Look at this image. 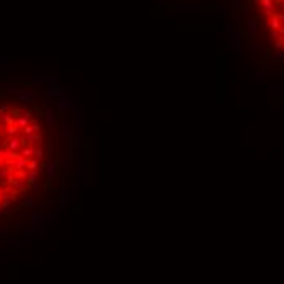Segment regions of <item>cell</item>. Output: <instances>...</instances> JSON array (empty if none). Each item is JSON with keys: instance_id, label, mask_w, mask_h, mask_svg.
Listing matches in <instances>:
<instances>
[{"instance_id": "6da1fadb", "label": "cell", "mask_w": 284, "mask_h": 284, "mask_svg": "<svg viewBox=\"0 0 284 284\" xmlns=\"http://www.w3.org/2000/svg\"><path fill=\"white\" fill-rule=\"evenodd\" d=\"M7 93L8 95H15L17 98H20L21 101H25L28 105H33V100H34V92L33 90H21V88H17L13 85H7Z\"/></svg>"}, {"instance_id": "7a4b0ae2", "label": "cell", "mask_w": 284, "mask_h": 284, "mask_svg": "<svg viewBox=\"0 0 284 284\" xmlns=\"http://www.w3.org/2000/svg\"><path fill=\"white\" fill-rule=\"evenodd\" d=\"M85 129V118H83V111L74 110V136H82Z\"/></svg>"}, {"instance_id": "3957f363", "label": "cell", "mask_w": 284, "mask_h": 284, "mask_svg": "<svg viewBox=\"0 0 284 284\" xmlns=\"http://www.w3.org/2000/svg\"><path fill=\"white\" fill-rule=\"evenodd\" d=\"M69 204H70V201H69V189L61 188L59 189V199H57V207H59V212H61V211H64Z\"/></svg>"}, {"instance_id": "277c9868", "label": "cell", "mask_w": 284, "mask_h": 284, "mask_svg": "<svg viewBox=\"0 0 284 284\" xmlns=\"http://www.w3.org/2000/svg\"><path fill=\"white\" fill-rule=\"evenodd\" d=\"M42 168L46 170V175H47L49 178H52L54 175L57 173V162H56V160L52 158V155H51V157L46 160L44 163H42Z\"/></svg>"}, {"instance_id": "5b68a950", "label": "cell", "mask_w": 284, "mask_h": 284, "mask_svg": "<svg viewBox=\"0 0 284 284\" xmlns=\"http://www.w3.org/2000/svg\"><path fill=\"white\" fill-rule=\"evenodd\" d=\"M31 116H33V113L31 111H25V113H21L18 118L15 119V126L18 127V129H23V127H26L28 124H30V121H31Z\"/></svg>"}, {"instance_id": "8992f818", "label": "cell", "mask_w": 284, "mask_h": 284, "mask_svg": "<svg viewBox=\"0 0 284 284\" xmlns=\"http://www.w3.org/2000/svg\"><path fill=\"white\" fill-rule=\"evenodd\" d=\"M3 145H5V149H8V150H13V152H18V149L21 147V141H20V136H15V137H8L5 142H3Z\"/></svg>"}, {"instance_id": "52a82bcc", "label": "cell", "mask_w": 284, "mask_h": 284, "mask_svg": "<svg viewBox=\"0 0 284 284\" xmlns=\"http://www.w3.org/2000/svg\"><path fill=\"white\" fill-rule=\"evenodd\" d=\"M230 44H232V47L235 49V52H237V54L242 52V34H240L238 31H235L234 34H232Z\"/></svg>"}, {"instance_id": "ba28073f", "label": "cell", "mask_w": 284, "mask_h": 284, "mask_svg": "<svg viewBox=\"0 0 284 284\" xmlns=\"http://www.w3.org/2000/svg\"><path fill=\"white\" fill-rule=\"evenodd\" d=\"M258 3H261V7H263V12L266 17H271L274 15V0H258Z\"/></svg>"}, {"instance_id": "9c48e42d", "label": "cell", "mask_w": 284, "mask_h": 284, "mask_svg": "<svg viewBox=\"0 0 284 284\" xmlns=\"http://www.w3.org/2000/svg\"><path fill=\"white\" fill-rule=\"evenodd\" d=\"M85 172V165H83V162H74V175H75V188L78 186V183H80V175H82Z\"/></svg>"}, {"instance_id": "30bf717a", "label": "cell", "mask_w": 284, "mask_h": 284, "mask_svg": "<svg viewBox=\"0 0 284 284\" xmlns=\"http://www.w3.org/2000/svg\"><path fill=\"white\" fill-rule=\"evenodd\" d=\"M42 114H44V119H46V122H47V126H49V127H52V126L56 124V119H57V118H56L54 110H52V108H46Z\"/></svg>"}, {"instance_id": "8fae6325", "label": "cell", "mask_w": 284, "mask_h": 284, "mask_svg": "<svg viewBox=\"0 0 284 284\" xmlns=\"http://www.w3.org/2000/svg\"><path fill=\"white\" fill-rule=\"evenodd\" d=\"M47 80L49 77L42 72H34V77H33V83L34 85H47Z\"/></svg>"}, {"instance_id": "7c38bea8", "label": "cell", "mask_w": 284, "mask_h": 284, "mask_svg": "<svg viewBox=\"0 0 284 284\" xmlns=\"http://www.w3.org/2000/svg\"><path fill=\"white\" fill-rule=\"evenodd\" d=\"M0 122H3L5 126H12V124H15V118L10 114V111L8 113H3L2 116H0Z\"/></svg>"}, {"instance_id": "4fadbf2b", "label": "cell", "mask_w": 284, "mask_h": 284, "mask_svg": "<svg viewBox=\"0 0 284 284\" xmlns=\"http://www.w3.org/2000/svg\"><path fill=\"white\" fill-rule=\"evenodd\" d=\"M38 167H39V160L34 158V157H31V158H28V163H26L25 168L28 172H34V170H38Z\"/></svg>"}, {"instance_id": "5bb4252c", "label": "cell", "mask_w": 284, "mask_h": 284, "mask_svg": "<svg viewBox=\"0 0 284 284\" xmlns=\"http://www.w3.org/2000/svg\"><path fill=\"white\" fill-rule=\"evenodd\" d=\"M39 181V173L38 172H28V180H26V183L28 185H33V183H38Z\"/></svg>"}, {"instance_id": "9a60e30c", "label": "cell", "mask_w": 284, "mask_h": 284, "mask_svg": "<svg viewBox=\"0 0 284 284\" xmlns=\"http://www.w3.org/2000/svg\"><path fill=\"white\" fill-rule=\"evenodd\" d=\"M20 154L23 155V157H26V158H31V157H34V147H31V145H26V147L21 149Z\"/></svg>"}, {"instance_id": "2e32d148", "label": "cell", "mask_w": 284, "mask_h": 284, "mask_svg": "<svg viewBox=\"0 0 284 284\" xmlns=\"http://www.w3.org/2000/svg\"><path fill=\"white\" fill-rule=\"evenodd\" d=\"M15 136H18V127L15 124L7 126V129H5V137H15Z\"/></svg>"}, {"instance_id": "e0dca14e", "label": "cell", "mask_w": 284, "mask_h": 284, "mask_svg": "<svg viewBox=\"0 0 284 284\" xmlns=\"http://www.w3.org/2000/svg\"><path fill=\"white\" fill-rule=\"evenodd\" d=\"M12 188L15 189L17 193H18V191H25V189L28 188V183H26V181H20V180H17L15 183L12 185Z\"/></svg>"}, {"instance_id": "ac0fdd59", "label": "cell", "mask_w": 284, "mask_h": 284, "mask_svg": "<svg viewBox=\"0 0 284 284\" xmlns=\"http://www.w3.org/2000/svg\"><path fill=\"white\" fill-rule=\"evenodd\" d=\"M54 219H56V214H52V212H47V214H42V216H41V222L44 224V225L51 224Z\"/></svg>"}, {"instance_id": "d6986e66", "label": "cell", "mask_w": 284, "mask_h": 284, "mask_svg": "<svg viewBox=\"0 0 284 284\" xmlns=\"http://www.w3.org/2000/svg\"><path fill=\"white\" fill-rule=\"evenodd\" d=\"M47 87H49V88H61L59 78H57V77H49V80H47Z\"/></svg>"}, {"instance_id": "ffe728a7", "label": "cell", "mask_w": 284, "mask_h": 284, "mask_svg": "<svg viewBox=\"0 0 284 284\" xmlns=\"http://www.w3.org/2000/svg\"><path fill=\"white\" fill-rule=\"evenodd\" d=\"M15 177H17V180H20V181H26L28 180V170H15Z\"/></svg>"}, {"instance_id": "44dd1931", "label": "cell", "mask_w": 284, "mask_h": 284, "mask_svg": "<svg viewBox=\"0 0 284 284\" xmlns=\"http://www.w3.org/2000/svg\"><path fill=\"white\" fill-rule=\"evenodd\" d=\"M23 207L25 209H31L33 207V196H26L23 199Z\"/></svg>"}, {"instance_id": "7402d4cb", "label": "cell", "mask_w": 284, "mask_h": 284, "mask_svg": "<svg viewBox=\"0 0 284 284\" xmlns=\"http://www.w3.org/2000/svg\"><path fill=\"white\" fill-rule=\"evenodd\" d=\"M42 155H44V150H42V147H41V145H38V147H34V158L41 160V158H42Z\"/></svg>"}, {"instance_id": "603a6c76", "label": "cell", "mask_w": 284, "mask_h": 284, "mask_svg": "<svg viewBox=\"0 0 284 284\" xmlns=\"http://www.w3.org/2000/svg\"><path fill=\"white\" fill-rule=\"evenodd\" d=\"M41 212H34L33 216H31V221H33V225H36V224H42L41 222Z\"/></svg>"}, {"instance_id": "cb8c5ba5", "label": "cell", "mask_w": 284, "mask_h": 284, "mask_svg": "<svg viewBox=\"0 0 284 284\" xmlns=\"http://www.w3.org/2000/svg\"><path fill=\"white\" fill-rule=\"evenodd\" d=\"M255 77H257V82H265L266 77H268V74H266V72H257Z\"/></svg>"}, {"instance_id": "d4e9b609", "label": "cell", "mask_w": 284, "mask_h": 284, "mask_svg": "<svg viewBox=\"0 0 284 284\" xmlns=\"http://www.w3.org/2000/svg\"><path fill=\"white\" fill-rule=\"evenodd\" d=\"M248 30H250V31H257V18L252 17V18L248 20Z\"/></svg>"}, {"instance_id": "484cf974", "label": "cell", "mask_w": 284, "mask_h": 284, "mask_svg": "<svg viewBox=\"0 0 284 284\" xmlns=\"http://www.w3.org/2000/svg\"><path fill=\"white\" fill-rule=\"evenodd\" d=\"M199 5H178V10H198Z\"/></svg>"}, {"instance_id": "4316f807", "label": "cell", "mask_w": 284, "mask_h": 284, "mask_svg": "<svg viewBox=\"0 0 284 284\" xmlns=\"http://www.w3.org/2000/svg\"><path fill=\"white\" fill-rule=\"evenodd\" d=\"M62 136H74V127L65 126V127H64V131H62Z\"/></svg>"}, {"instance_id": "83f0119b", "label": "cell", "mask_w": 284, "mask_h": 284, "mask_svg": "<svg viewBox=\"0 0 284 284\" xmlns=\"http://www.w3.org/2000/svg\"><path fill=\"white\" fill-rule=\"evenodd\" d=\"M21 243H23L21 240H10V242H7V247H18Z\"/></svg>"}, {"instance_id": "f1b7e54d", "label": "cell", "mask_w": 284, "mask_h": 284, "mask_svg": "<svg viewBox=\"0 0 284 284\" xmlns=\"http://www.w3.org/2000/svg\"><path fill=\"white\" fill-rule=\"evenodd\" d=\"M271 38H273V41H276V39L282 38V36L279 34V31H278V30H271Z\"/></svg>"}, {"instance_id": "f546056e", "label": "cell", "mask_w": 284, "mask_h": 284, "mask_svg": "<svg viewBox=\"0 0 284 284\" xmlns=\"http://www.w3.org/2000/svg\"><path fill=\"white\" fill-rule=\"evenodd\" d=\"M10 111V106H5V105H0V116L3 113H8Z\"/></svg>"}, {"instance_id": "4dcf8cb0", "label": "cell", "mask_w": 284, "mask_h": 284, "mask_svg": "<svg viewBox=\"0 0 284 284\" xmlns=\"http://www.w3.org/2000/svg\"><path fill=\"white\" fill-rule=\"evenodd\" d=\"M274 56L279 57V59H284V51L281 52V49H276V51H274Z\"/></svg>"}, {"instance_id": "1f68e13d", "label": "cell", "mask_w": 284, "mask_h": 284, "mask_svg": "<svg viewBox=\"0 0 284 284\" xmlns=\"http://www.w3.org/2000/svg\"><path fill=\"white\" fill-rule=\"evenodd\" d=\"M31 188H33V191H34V193H38V191H39V188H41V186H39V181H38V183H33V185H31Z\"/></svg>"}, {"instance_id": "d6a6232c", "label": "cell", "mask_w": 284, "mask_h": 284, "mask_svg": "<svg viewBox=\"0 0 284 284\" xmlns=\"http://www.w3.org/2000/svg\"><path fill=\"white\" fill-rule=\"evenodd\" d=\"M21 242H23V243H31V242H33V237H31V235H26L25 240H21Z\"/></svg>"}, {"instance_id": "836d02e7", "label": "cell", "mask_w": 284, "mask_h": 284, "mask_svg": "<svg viewBox=\"0 0 284 284\" xmlns=\"http://www.w3.org/2000/svg\"><path fill=\"white\" fill-rule=\"evenodd\" d=\"M7 238V230L3 229V230H0V240H5Z\"/></svg>"}, {"instance_id": "e575fe53", "label": "cell", "mask_w": 284, "mask_h": 284, "mask_svg": "<svg viewBox=\"0 0 284 284\" xmlns=\"http://www.w3.org/2000/svg\"><path fill=\"white\" fill-rule=\"evenodd\" d=\"M7 65V59H3V57H0V67H5Z\"/></svg>"}, {"instance_id": "d590c367", "label": "cell", "mask_w": 284, "mask_h": 284, "mask_svg": "<svg viewBox=\"0 0 284 284\" xmlns=\"http://www.w3.org/2000/svg\"><path fill=\"white\" fill-rule=\"evenodd\" d=\"M278 31H279V34H281V36H282V38H284V23H282V26L279 28V30H278Z\"/></svg>"}, {"instance_id": "8d00e7d4", "label": "cell", "mask_w": 284, "mask_h": 284, "mask_svg": "<svg viewBox=\"0 0 284 284\" xmlns=\"http://www.w3.org/2000/svg\"><path fill=\"white\" fill-rule=\"evenodd\" d=\"M7 263V260H5V257H0V266L2 265H5Z\"/></svg>"}, {"instance_id": "74e56055", "label": "cell", "mask_w": 284, "mask_h": 284, "mask_svg": "<svg viewBox=\"0 0 284 284\" xmlns=\"http://www.w3.org/2000/svg\"><path fill=\"white\" fill-rule=\"evenodd\" d=\"M52 206H54V202H52V201H49V202H47V204H46V209H51V207H52Z\"/></svg>"}, {"instance_id": "f35d334b", "label": "cell", "mask_w": 284, "mask_h": 284, "mask_svg": "<svg viewBox=\"0 0 284 284\" xmlns=\"http://www.w3.org/2000/svg\"><path fill=\"white\" fill-rule=\"evenodd\" d=\"M3 139H5V134H0V145H3Z\"/></svg>"}, {"instance_id": "ab89813d", "label": "cell", "mask_w": 284, "mask_h": 284, "mask_svg": "<svg viewBox=\"0 0 284 284\" xmlns=\"http://www.w3.org/2000/svg\"><path fill=\"white\" fill-rule=\"evenodd\" d=\"M0 158H5V150L0 149Z\"/></svg>"}, {"instance_id": "60d3db41", "label": "cell", "mask_w": 284, "mask_h": 284, "mask_svg": "<svg viewBox=\"0 0 284 284\" xmlns=\"http://www.w3.org/2000/svg\"><path fill=\"white\" fill-rule=\"evenodd\" d=\"M158 2H163V0H158Z\"/></svg>"}, {"instance_id": "b9f144b4", "label": "cell", "mask_w": 284, "mask_h": 284, "mask_svg": "<svg viewBox=\"0 0 284 284\" xmlns=\"http://www.w3.org/2000/svg\"><path fill=\"white\" fill-rule=\"evenodd\" d=\"M0 186H2V181H0Z\"/></svg>"}]
</instances>
